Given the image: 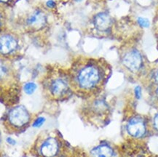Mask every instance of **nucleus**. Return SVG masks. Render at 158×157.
<instances>
[{"label": "nucleus", "instance_id": "obj_4", "mask_svg": "<svg viewBox=\"0 0 158 157\" xmlns=\"http://www.w3.org/2000/svg\"><path fill=\"white\" fill-rule=\"evenodd\" d=\"M49 90L53 97L61 98L67 94L69 91L68 82L64 78H56L50 82Z\"/></svg>", "mask_w": 158, "mask_h": 157}, {"label": "nucleus", "instance_id": "obj_15", "mask_svg": "<svg viewBox=\"0 0 158 157\" xmlns=\"http://www.w3.org/2000/svg\"><path fill=\"white\" fill-rule=\"evenodd\" d=\"M154 126L155 128L158 131V114H157L154 118Z\"/></svg>", "mask_w": 158, "mask_h": 157}, {"label": "nucleus", "instance_id": "obj_11", "mask_svg": "<svg viewBox=\"0 0 158 157\" xmlns=\"http://www.w3.org/2000/svg\"><path fill=\"white\" fill-rule=\"evenodd\" d=\"M36 89V85L33 82H29V83H26L23 87L24 92L28 95H31L33 94L34 91Z\"/></svg>", "mask_w": 158, "mask_h": 157}, {"label": "nucleus", "instance_id": "obj_12", "mask_svg": "<svg viewBox=\"0 0 158 157\" xmlns=\"http://www.w3.org/2000/svg\"><path fill=\"white\" fill-rule=\"evenodd\" d=\"M138 23L140 25L141 27L147 28L149 27L150 23H149V21L147 18H138Z\"/></svg>", "mask_w": 158, "mask_h": 157}, {"label": "nucleus", "instance_id": "obj_7", "mask_svg": "<svg viewBox=\"0 0 158 157\" xmlns=\"http://www.w3.org/2000/svg\"><path fill=\"white\" fill-rule=\"evenodd\" d=\"M17 47L15 39L10 36H3L0 40V49L2 54L10 53L14 51Z\"/></svg>", "mask_w": 158, "mask_h": 157}, {"label": "nucleus", "instance_id": "obj_5", "mask_svg": "<svg viewBox=\"0 0 158 157\" xmlns=\"http://www.w3.org/2000/svg\"><path fill=\"white\" fill-rule=\"evenodd\" d=\"M123 63L131 71H136L141 68L142 58L137 50H132L127 52L123 58Z\"/></svg>", "mask_w": 158, "mask_h": 157}, {"label": "nucleus", "instance_id": "obj_13", "mask_svg": "<svg viewBox=\"0 0 158 157\" xmlns=\"http://www.w3.org/2000/svg\"><path fill=\"white\" fill-rule=\"evenodd\" d=\"M44 121H45V119H44V118H43V117L37 118L35 121H34L33 125L32 126H33L34 127H40L43 124Z\"/></svg>", "mask_w": 158, "mask_h": 157}, {"label": "nucleus", "instance_id": "obj_3", "mask_svg": "<svg viewBox=\"0 0 158 157\" xmlns=\"http://www.w3.org/2000/svg\"><path fill=\"white\" fill-rule=\"evenodd\" d=\"M39 140V152L43 157H55L60 150V140L55 134H44Z\"/></svg>", "mask_w": 158, "mask_h": 157}, {"label": "nucleus", "instance_id": "obj_2", "mask_svg": "<svg viewBox=\"0 0 158 157\" xmlns=\"http://www.w3.org/2000/svg\"><path fill=\"white\" fill-rule=\"evenodd\" d=\"M31 116L27 109L23 106H18L10 110L5 120L8 130L19 131L29 124Z\"/></svg>", "mask_w": 158, "mask_h": 157}, {"label": "nucleus", "instance_id": "obj_16", "mask_svg": "<svg viewBox=\"0 0 158 157\" xmlns=\"http://www.w3.org/2000/svg\"><path fill=\"white\" fill-rule=\"evenodd\" d=\"M47 6L50 8H52L56 6V3H55V2L52 1V0H49L47 2Z\"/></svg>", "mask_w": 158, "mask_h": 157}, {"label": "nucleus", "instance_id": "obj_17", "mask_svg": "<svg viewBox=\"0 0 158 157\" xmlns=\"http://www.w3.org/2000/svg\"><path fill=\"white\" fill-rule=\"evenodd\" d=\"M155 80H156V82H157L158 83V71L156 72V74H155Z\"/></svg>", "mask_w": 158, "mask_h": 157}, {"label": "nucleus", "instance_id": "obj_9", "mask_svg": "<svg viewBox=\"0 0 158 157\" xmlns=\"http://www.w3.org/2000/svg\"><path fill=\"white\" fill-rule=\"evenodd\" d=\"M113 150L107 145H101L91 151V157H112Z\"/></svg>", "mask_w": 158, "mask_h": 157}, {"label": "nucleus", "instance_id": "obj_10", "mask_svg": "<svg viewBox=\"0 0 158 157\" xmlns=\"http://www.w3.org/2000/svg\"><path fill=\"white\" fill-rule=\"evenodd\" d=\"M28 23L31 26H38L44 23V16L40 12H36L28 19Z\"/></svg>", "mask_w": 158, "mask_h": 157}, {"label": "nucleus", "instance_id": "obj_6", "mask_svg": "<svg viewBox=\"0 0 158 157\" xmlns=\"http://www.w3.org/2000/svg\"><path fill=\"white\" fill-rule=\"evenodd\" d=\"M127 130L131 136L135 138H141L146 132L145 123L140 118H133L127 124Z\"/></svg>", "mask_w": 158, "mask_h": 157}, {"label": "nucleus", "instance_id": "obj_1", "mask_svg": "<svg viewBox=\"0 0 158 157\" xmlns=\"http://www.w3.org/2000/svg\"><path fill=\"white\" fill-rule=\"evenodd\" d=\"M101 78V71L98 66L88 63L81 66L77 72L75 82L80 89L91 90L98 85Z\"/></svg>", "mask_w": 158, "mask_h": 157}, {"label": "nucleus", "instance_id": "obj_18", "mask_svg": "<svg viewBox=\"0 0 158 157\" xmlns=\"http://www.w3.org/2000/svg\"><path fill=\"white\" fill-rule=\"evenodd\" d=\"M74 1H75V2H81V1H82V0H74Z\"/></svg>", "mask_w": 158, "mask_h": 157}, {"label": "nucleus", "instance_id": "obj_8", "mask_svg": "<svg viewBox=\"0 0 158 157\" xmlns=\"http://www.w3.org/2000/svg\"><path fill=\"white\" fill-rule=\"evenodd\" d=\"M94 24L97 29L100 31H106L111 24L110 16L106 13H99L95 17Z\"/></svg>", "mask_w": 158, "mask_h": 157}, {"label": "nucleus", "instance_id": "obj_14", "mask_svg": "<svg viewBox=\"0 0 158 157\" xmlns=\"http://www.w3.org/2000/svg\"><path fill=\"white\" fill-rule=\"evenodd\" d=\"M135 96L138 99L141 98V87H136L135 89Z\"/></svg>", "mask_w": 158, "mask_h": 157}]
</instances>
